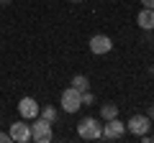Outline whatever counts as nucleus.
Masks as SVG:
<instances>
[{
	"label": "nucleus",
	"mask_w": 154,
	"mask_h": 143,
	"mask_svg": "<svg viewBox=\"0 0 154 143\" xmlns=\"http://www.w3.org/2000/svg\"><path fill=\"white\" fill-rule=\"evenodd\" d=\"M77 133L85 141H98V138H103V125L95 118H82V120L77 123Z\"/></svg>",
	"instance_id": "f257e3e1"
},
{
	"label": "nucleus",
	"mask_w": 154,
	"mask_h": 143,
	"mask_svg": "<svg viewBox=\"0 0 154 143\" xmlns=\"http://www.w3.org/2000/svg\"><path fill=\"white\" fill-rule=\"evenodd\" d=\"M62 107H64V112H77L82 107V92H77L75 87H67L62 92Z\"/></svg>",
	"instance_id": "f03ea898"
},
{
	"label": "nucleus",
	"mask_w": 154,
	"mask_h": 143,
	"mask_svg": "<svg viewBox=\"0 0 154 143\" xmlns=\"http://www.w3.org/2000/svg\"><path fill=\"white\" fill-rule=\"evenodd\" d=\"M31 141H36V143H49L51 141V123L49 120H36L31 125Z\"/></svg>",
	"instance_id": "7ed1b4c3"
},
{
	"label": "nucleus",
	"mask_w": 154,
	"mask_h": 143,
	"mask_svg": "<svg viewBox=\"0 0 154 143\" xmlns=\"http://www.w3.org/2000/svg\"><path fill=\"white\" fill-rule=\"evenodd\" d=\"M123 133H126V125H123L118 118L105 120V125H103V138H108V141H118V138H123Z\"/></svg>",
	"instance_id": "20e7f679"
},
{
	"label": "nucleus",
	"mask_w": 154,
	"mask_h": 143,
	"mask_svg": "<svg viewBox=\"0 0 154 143\" xmlns=\"http://www.w3.org/2000/svg\"><path fill=\"white\" fill-rule=\"evenodd\" d=\"M11 141H18V143L31 141V125H26V120L13 123L11 125Z\"/></svg>",
	"instance_id": "39448f33"
},
{
	"label": "nucleus",
	"mask_w": 154,
	"mask_h": 143,
	"mask_svg": "<svg viewBox=\"0 0 154 143\" xmlns=\"http://www.w3.org/2000/svg\"><path fill=\"white\" fill-rule=\"evenodd\" d=\"M113 49V41L108 39V36H103V33H98V36H93V39H90V51H93V54H108V51Z\"/></svg>",
	"instance_id": "423d86ee"
},
{
	"label": "nucleus",
	"mask_w": 154,
	"mask_h": 143,
	"mask_svg": "<svg viewBox=\"0 0 154 143\" xmlns=\"http://www.w3.org/2000/svg\"><path fill=\"white\" fill-rule=\"evenodd\" d=\"M126 125H128V130H131L134 136H144V133H149V125H152V123H149V115H134Z\"/></svg>",
	"instance_id": "0eeeda50"
},
{
	"label": "nucleus",
	"mask_w": 154,
	"mask_h": 143,
	"mask_svg": "<svg viewBox=\"0 0 154 143\" xmlns=\"http://www.w3.org/2000/svg\"><path fill=\"white\" fill-rule=\"evenodd\" d=\"M18 112H21L23 120H31V118H36V115H38V105H36V100H33V97H23L21 102H18Z\"/></svg>",
	"instance_id": "6e6552de"
},
{
	"label": "nucleus",
	"mask_w": 154,
	"mask_h": 143,
	"mask_svg": "<svg viewBox=\"0 0 154 143\" xmlns=\"http://www.w3.org/2000/svg\"><path fill=\"white\" fill-rule=\"evenodd\" d=\"M136 21H139V26H141L144 31H154V8H144Z\"/></svg>",
	"instance_id": "1a4fd4ad"
},
{
	"label": "nucleus",
	"mask_w": 154,
	"mask_h": 143,
	"mask_svg": "<svg viewBox=\"0 0 154 143\" xmlns=\"http://www.w3.org/2000/svg\"><path fill=\"white\" fill-rule=\"evenodd\" d=\"M100 115H103V120H110V118L118 115V107H116L113 102H105L103 107H100Z\"/></svg>",
	"instance_id": "9d476101"
},
{
	"label": "nucleus",
	"mask_w": 154,
	"mask_h": 143,
	"mask_svg": "<svg viewBox=\"0 0 154 143\" xmlns=\"http://www.w3.org/2000/svg\"><path fill=\"white\" fill-rule=\"evenodd\" d=\"M88 77H82V74H77V77H72V87L77 89V92H88Z\"/></svg>",
	"instance_id": "9b49d317"
},
{
	"label": "nucleus",
	"mask_w": 154,
	"mask_h": 143,
	"mask_svg": "<svg viewBox=\"0 0 154 143\" xmlns=\"http://www.w3.org/2000/svg\"><path fill=\"white\" fill-rule=\"evenodd\" d=\"M41 115H44V120H49V123H51V120L57 118V112H54V107H46V110L41 112Z\"/></svg>",
	"instance_id": "f8f14e48"
},
{
	"label": "nucleus",
	"mask_w": 154,
	"mask_h": 143,
	"mask_svg": "<svg viewBox=\"0 0 154 143\" xmlns=\"http://www.w3.org/2000/svg\"><path fill=\"white\" fill-rule=\"evenodd\" d=\"M90 102H93V95H90V92H82V105H90Z\"/></svg>",
	"instance_id": "ddd939ff"
},
{
	"label": "nucleus",
	"mask_w": 154,
	"mask_h": 143,
	"mask_svg": "<svg viewBox=\"0 0 154 143\" xmlns=\"http://www.w3.org/2000/svg\"><path fill=\"white\" fill-rule=\"evenodd\" d=\"M11 141V133H0V143H8Z\"/></svg>",
	"instance_id": "4468645a"
},
{
	"label": "nucleus",
	"mask_w": 154,
	"mask_h": 143,
	"mask_svg": "<svg viewBox=\"0 0 154 143\" xmlns=\"http://www.w3.org/2000/svg\"><path fill=\"white\" fill-rule=\"evenodd\" d=\"M144 3V8H154V0H141Z\"/></svg>",
	"instance_id": "2eb2a0df"
},
{
	"label": "nucleus",
	"mask_w": 154,
	"mask_h": 143,
	"mask_svg": "<svg viewBox=\"0 0 154 143\" xmlns=\"http://www.w3.org/2000/svg\"><path fill=\"white\" fill-rule=\"evenodd\" d=\"M141 138H144V141H152V143H154V136H146V133H144Z\"/></svg>",
	"instance_id": "dca6fc26"
},
{
	"label": "nucleus",
	"mask_w": 154,
	"mask_h": 143,
	"mask_svg": "<svg viewBox=\"0 0 154 143\" xmlns=\"http://www.w3.org/2000/svg\"><path fill=\"white\" fill-rule=\"evenodd\" d=\"M0 3H11V0H0Z\"/></svg>",
	"instance_id": "f3484780"
},
{
	"label": "nucleus",
	"mask_w": 154,
	"mask_h": 143,
	"mask_svg": "<svg viewBox=\"0 0 154 143\" xmlns=\"http://www.w3.org/2000/svg\"><path fill=\"white\" fill-rule=\"evenodd\" d=\"M72 3H82V0H72Z\"/></svg>",
	"instance_id": "a211bd4d"
}]
</instances>
